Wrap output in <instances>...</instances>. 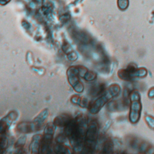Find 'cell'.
I'll use <instances>...</instances> for the list:
<instances>
[{"label": "cell", "mask_w": 154, "mask_h": 154, "mask_svg": "<svg viewBox=\"0 0 154 154\" xmlns=\"http://www.w3.org/2000/svg\"><path fill=\"white\" fill-rule=\"evenodd\" d=\"M67 75L69 82L74 89L78 93H82L84 90V86L80 80V77L78 74V67H69L67 71Z\"/></svg>", "instance_id": "7"}, {"label": "cell", "mask_w": 154, "mask_h": 154, "mask_svg": "<svg viewBox=\"0 0 154 154\" xmlns=\"http://www.w3.org/2000/svg\"><path fill=\"white\" fill-rule=\"evenodd\" d=\"M128 145L130 148L139 150L142 153H150V150H153L152 146L145 141H141L139 139L133 137L128 140Z\"/></svg>", "instance_id": "8"}, {"label": "cell", "mask_w": 154, "mask_h": 154, "mask_svg": "<svg viewBox=\"0 0 154 154\" xmlns=\"http://www.w3.org/2000/svg\"><path fill=\"white\" fill-rule=\"evenodd\" d=\"M8 145L7 138L5 136L0 137V152H2L3 150H5Z\"/></svg>", "instance_id": "18"}, {"label": "cell", "mask_w": 154, "mask_h": 154, "mask_svg": "<svg viewBox=\"0 0 154 154\" xmlns=\"http://www.w3.org/2000/svg\"><path fill=\"white\" fill-rule=\"evenodd\" d=\"M54 123H48L45 128L43 137L41 140L40 143V152L47 153L51 152V148L52 139L54 133Z\"/></svg>", "instance_id": "6"}, {"label": "cell", "mask_w": 154, "mask_h": 154, "mask_svg": "<svg viewBox=\"0 0 154 154\" xmlns=\"http://www.w3.org/2000/svg\"><path fill=\"white\" fill-rule=\"evenodd\" d=\"M97 77V75L95 72L91 71H87V72L86 73L85 75L84 76V79H85L87 82H92L94 81Z\"/></svg>", "instance_id": "17"}, {"label": "cell", "mask_w": 154, "mask_h": 154, "mask_svg": "<svg viewBox=\"0 0 154 154\" xmlns=\"http://www.w3.org/2000/svg\"><path fill=\"white\" fill-rule=\"evenodd\" d=\"M71 116L67 115V114H63L57 117H55L54 120V125L56 127H66V126L71 122L72 120Z\"/></svg>", "instance_id": "11"}, {"label": "cell", "mask_w": 154, "mask_h": 154, "mask_svg": "<svg viewBox=\"0 0 154 154\" xmlns=\"http://www.w3.org/2000/svg\"><path fill=\"white\" fill-rule=\"evenodd\" d=\"M41 140L42 137L40 135H36L33 137L30 145V150L32 153H37L39 152Z\"/></svg>", "instance_id": "13"}, {"label": "cell", "mask_w": 154, "mask_h": 154, "mask_svg": "<svg viewBox=\"0 0 154 154\" xmlns=\"http://www.w3.org/2000/svg\"><path fill=\"white\" fill-rule=\"evenodd\" d=\"M25 142H26V137L22 136L18 140L16 143H15V146L16 149H21L23 148V146L25 145Z\"/></svg>", "instance_id": "19"}, {"label": "cell", "mask_w": 154, "mask_h": 154, "mask_svg": "<svg viewBox=\"0 0 154 154\" xmlns=\"http://www.w3.org/2000/svg\"><path fill=\"white\" fill-rule=\"evenodd\" d=\"M148 75L147 69L138 67L134 63H130L127 67L120 69L117 72L119 78L123 81H130L137 78H145Z\"/></svg>", "instance_id": "4"}, {"label": "cell", "mask_w": 154, "mask_h": 154, "mask_svg": "<svg viewBox=\"0 0 154 154\" xmlns=\"http://www.w3.org/2000/svg\"><path fill=\"white\" fill-rule=\"evenodd\" d=\"M145 121L150 128L154 130V117L151 115H147L145 117Z\"/></svg>", "instance_id": "20"}, {"label": "cell", "mask_w": 154, "mask_h": 154, "mask_svg": "<svg viewBox=\"0 0 154 154\" xmlns=\"http://www.w3.org/2000/svg\"><path fill=\"white\" fill-rule=\"evenodd\" d=\"M71 102L75 104L85 108H87L89 106L88 100L86 98H81L78 96H74L71 98Z\"/></svg>", "instance_id": "15"}, {"label": "cell", "mask_w": 154, "mask_h": 154, "mask_svg": "<svg viewBox=\"0 0 154 154\" xmlns=\"http://www.w3.org/2000/svg\"><path fill=\"white\" fill-rule=\"evenodd\" d=\"M114 149L113 143L110 138H105L102 145V153H112Z\"/></svg>", "instance_id": "14"}, {"label": "cell", "mask_w": 154, "mask_h": 154, "mask_svg": "<svg viewBox=\"0 0 154 154\" xmlns=\"http://www.w3.org/2000/svg\"><path fill=\"white\" fill-rule=\"evenodd\" d=\"M54 151L55 153H71L69 148L66 146H64L63 143H56L55 145L54 148Z\"/></svg>", "instance_id": "16"}, {"label": "cell", "mask_w": 154, "mask_h": 154, "mask_svg": "<svg viewBox=\"0 0 154 154\" xmlns=\"http://www.w3.org/2000/svg\"><path fill=\"white\" fill-rule=\"evenodd\" d=\"M16 130L18 132L23 134L30 133L34 131L32 123L27 122H23L19 123L16 127Z\"/></svg>", "instance_id": "12"}, {"label": "cell", "mask_w": 154, "mask_h": 154, "mask_svg": "<svg viewBox=\"0 0 154 154\" xmlns=\"http://www.w3.org/2000/svg\"><path fill=\"white\" fill-rule=\"evenodd\" d=\"M106 89L105 85L103 82H96L89 89L88 94L93 97L100 96Z\"/></svg>", "instance_id": "10"}, {"label": "cell", "mask_w": 154, "mask_h": 154, "mask_svg": "<svg viewBox=\"0 0 154 154\" xmlns=\"http://www.w3.org/2000/svg\"><path fill=\"white\" fill-rule=\"evenodd\" d=\"M120 92V87L117 84H113L110 86L93 103L89 104V110L90 113L93 115L98 113L107 103L118 96Z\"/></svg>", "instance_id": "2"}, {"label": "cell", "mask_w": 154, "mask_h": 154, "mask_svg": "<svg viewBox=\"0 0 154 154\" xmlns=\"http://www.w3.org/2000/svg\"><path fill=\"white\" fill-rule=\"evenodd\" d=\"M130 113L129 120L133 124L137 123L140 119L142 105L140 94L136 90H132L129 93Z\"/></svg>", "instance_id": "5"}, {"label": "cell", "mask_w": 154, "mask_h": 154, "mask_svg": "<svg viewBox=\"0 0 154 154\" xmlns=\"http://www.w3.org/2000/svg\"><path fill=\"white\" fill-rule=\"evenodd\" d=\"M67 58L70 61L73 62V61H75L77 59L78 56L75 52H71L67 54Z\"/></svg>", "instance_id": "22"}, {"label": "cell", "mask_w": 154, "mask_h": 154, "mask_svg": "<svg viewBox=\"0 0 154 154\" xmlns=\"http://www.w3.org/2000/svg\"><path fill=\"white\" fill-rule=\"evenodd\" d=\"M148 96L149 98H154V87H152L149 89Z\"/></svg>", "instance_id": "23"}, {"label": "cell", "mask_w": 154, "mask_h": 154, "mask_svg": "<svg viewBox=\"0 0 154 154\" xmlns=\"http://www.w3.org/2000/svg\"><path fill=\"white\" fill-rule=\"evenodd\" d=\"M48 116V111L47 109L43 110L32 122L34 131H39L42 127L45 120Z\"/></svg>", "instance_id": "9"}, {"label": "cell", "mask_w": 154, "mask_h": 154, "mask_svg": "<svg viewBox=\"0 0 154 154\" xmlns=\"http://www.w3.org/2000/svg\"><path fill=\"white\" fill-rule=\"evenodd\" d=\"M87 128V120L81 115L72 119L64 128L65 135L77 151L82 150Z\"/></svg>", "instance_id": "1"}, {"label": "cell", "mask_w": 154, "mask_h": 154, "mask_svg": "<svg viewBox=\"0 0 154 154\" xmlns=\"http://www.w3.org/2000/svg\"><path fill=\"white\" fill-rule=\"evenodd\" d=\"M99 125L96 120H92L87 125L85 142L82 147L84 153H93L96 149L98 137Z\"/></svg>", "instance_id": "3"}, {"label": "cell", "mask_w": 154, "mask_h": 154, "mask_svg": "<svg viewBox=\"0 0 154 154\" xmlns=\"http://www.w3.org/2000/svg\"><path fill=\"white\" fill-rule=\"evenodd\" d=\"M117 4L119 8L122 10H124L128 7L129 1L128 0H118Z\"/></svg>", "instance_id": "21"}]
</instances>
